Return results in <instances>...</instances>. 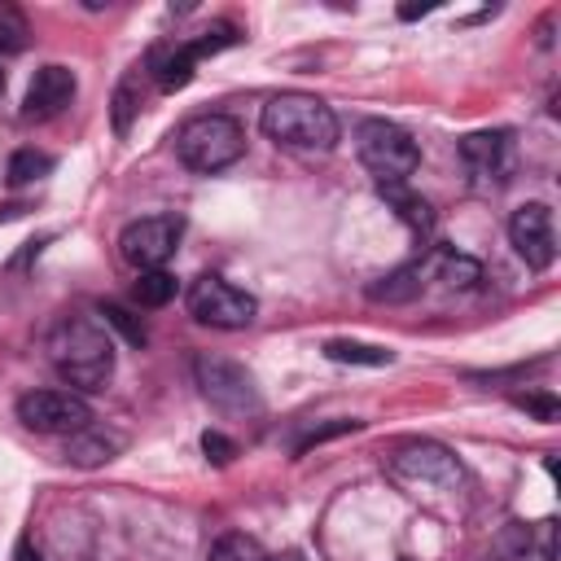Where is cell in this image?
I'll list each match as a JSON object with an SVG mask.
<instances>
[{"instance_id":"cell-1","label":"cell","mask_w":561,"mask_h":561,"mask_svg":"<svg viewBox=\"0 0 561 561\" xmlns=\"http://www.w3.org/2000/svg\"><path fill=\"white\" fill-rule=\"evenodd\" d=\"M48 359L61 373V381L79 386V390H101L114 373V342L110 329L101 320H61L48 333Z\"/></svg>"},{"instance_id":"cell-2","label":"cell","mask_w":561,"mask_h":561,"mask_svg":"<svg viewBox=\"0 0 561 561\" xmlns=\"http://www.w3.org/2000/svg\"><path fill=\"white\" fill-rule=\"evenodd\" d=\"M259 127L267 140L280 149H302V153H324L337 145V114L311 96V92H280L263 105Z\"/></svg>"},{"instance_id":"cell-3","label":"cell","mask_w":561,"mask_h":561,"mask_svg":"<svg viewBox=\"0 0 561 561\" xmlns=\"http://www.w3.org/2000/svg\"><path fill=\"white\" fill-rule=\"evenodd\" d=\"M245 153V131L228 114H197L175 131V158L188 171H224Z\"/></svg>"},{"instance_id":"cell-4","label":"cell","mask_w":561,"mask_h":561,"mask_svg":"<svg viewBox=\"0 0 561 561\" xmlns=\"http://www.w3.org/2000/svg\"><path fill=\"white\" fill-rule=\"evenodd\" d=\"M355 153L377 184H403L421 162L416 140L399 123H386V118H364L355 127Z\"/></svg>"},{"instance_id":"cell-5","label":"cell","mask_w":561,"mask_h":561,"mask_svg":"<svg viewBox=\"0 0 561 561\" xmlns=\"http://www.w3.org/2000/svg\"><path fill=\"white\" fill-rule=\"evenodd\" d=\"M193 381L202 390V399L224 412V416H259L263 412V394L250 377V368H241L237 359L224 355H197L193 359Z\"/></svg>"},{"instance_id":"cell-6","label":"cell","mask_w":561,"mask_h":561,"mask_svg":"<svg viewBox=\"0 0 561 561\" xmlns=\"http://www.w3.org/2000/svg\"><path fill=\"white\" fill-rule=\"evenodd\" d=\"M18 421L35 434H66L70 438L83 425H92V408L75 390H26L18 399Z\"/></svg>"},{"instance_id":"cell-7","label":"cell","mask_w":561,"mask_h":561,"mask_svg":"<svg viewBox=\"0 0 561 561\" xmlns=\"http://www.w3.org/2000/svg\"><path fill=\"white\" fill-rule=\"evenodd\" d=\"M188 311L197 324H210V329H245L259 311L254 294L228 285L224 276H197L193 289H188Z\"/></svg>"},{"instance_id":"cell-8","label":"cell","mask_w":561,"mask_h":561,"mask_svg":"<svg viewBox=\"0 0 561 561\" xmlns=\"http://www.w3.org/2000/svg\"><path fill=\"white\" fill-rule=\"evenodd\" d=\"M180 232H184V224H180L175 215L131 219V224L118 232V254H123L136 272H153V267H162V263L175 254Z\"/></svg>"},{"instance_id":"cell-9","label":"cell","mask_w":561,"mask_h":561,"mask_svg":"<svg viewBox=\"0 0 561 561\" xmlns=\"http://www.w3.org/2000/svg\"><path fill=\"white\" fill-rule=\"evenodd\" d=\"M390 473L412 482V486H434V491H456L460 486V460L443 447V443H403L394 456H390Z\"/></svg>"},{"instance_id":"cell-10","label":"cell","mask_w":561,"mask_h":561,"mask_svg":"<svg viewBox=\"0 0 561 561\" xmlns=\"http://www.w3.org/2000/svg\"><path fill=\"white\" fill-rule=\"evenodd\" d=\"M508 241H513V250L526 259V267H535V272L552 267V259H557L552 210H548L543 202H526V206H517L513 219H508Z\"/></svg>"},{"instance_id":"cell-11","label":"cell","mask_w":561,"mask_h":561,"mask_svg":"<svg viewBox=\"0 0 561 561\" xmlns=\"http://www.w3.org/2000/svg\"><path fill=\"white\" fill-rule=\"evenodd\" d=\"M460 162L469 167L473 180L482 184H504L513 175L517 149H513V131H469L460 140Z\"/></svg>"},{"instance_id":"cell-12","label":"cell","mask_w":561,"mask_h":561,"mask_svg":"<svg viewBox=\"0 0 561 561\" xmlns=\"http://www.w3.org/2000/svg\"><path fill=\"white\" fill-rule=\"evenodd\" d=\"M70 101H75V70H70V66L48 61V66H39V70H35V79L26 83L22 118H35V123L57 118V114H61Z\"/></svg>"},{"instance_id":"cell-13","label":"cell","mask_w":561,"mask_h":561,"mask_svg":"<svg viewBox=\"0 0 561 561\" xmlns=\"http://www.w3.org/2000/svg\"><path fill=\"white\" fill-rule=\"evenodd\" d=\"M193 66H197V57H193L188 39H180V44H153L140 70H145L162 92H180V88L193 83Z\"/></svg>"},{"instance_id":"cell-14","label":"cell","mask_w":561,"mask_h":561,"mask_svg":"<svg viewBox=\"0 0 561 561\" xmlns=\"http://www.w3.org/2000/svg\"><path fill=\"white\" fill-rule=\"evenodd\" d=\"M123 451V434H114V430H101V425H83L79 434H70L66 438V465H75V469H96V465H110L114 456Z\"/></svg>"},{"instance_id":"cell-15","label":"cell","mask_w":561,"mask_h":561,"mask_svg":"<svg viewBox=\"0 0 561 561\" xmlns=\"http://www.w3.org/2000/svg\"><path fill=\"white\" fill-rule=\"evenodd\" d=\"M434 259H438V250H430L425 259H412V263L386 272L381 280L368 285V298H373V302H412V298L425 289V272L434 267Z\"/></svg>"},{"instance_id":"cell-16","label":"cell","mask_w":561,"mask_h":561,"mask_svg":"<svg viewBox=\"0 0 561 561\" xmlns=\"http://www.w3.org/2000/svg\"><path fill=\"white\" fill-rule=\"evenodd\" d=\"M377 197H381L416 237H430V232H434V210H430V202H425L421 193H412L408 184H377Z\"/></svg>"},{"instance_id":"cell-17","label":"cell","mask_w":561,"mask_h":561,"mask_svg":"<svg viewBox=\"0 0 561 561\" xmlns=\"http://www.w3.org/2000/svg\"><path fill=\"white\" fill-rule=\"evenodd\" d=\"M324 359L333 364H359V368H381L394 359L390 346H373V342H351V337H329L324 342Z\"/></svg>"},{"instance_id":"cell-18","label":"cell","mask_w":561,"mask_h":561,"mask_svg":"<svg viewBox=\"0 0 561 561\" xmlns=\"http://www.w3.org/2000/svg\"><path fill=\"white\" fill-rule=\"evenodd\" d=\"M140 114V66L127 70L114 88V101H110V118H114V136H127L131 131V118Z\"/></svg>"},{"instance_id":"cell-19","label":"cell","mask_w":561,"mask_h":561,"mask_svg":"<svg viewBox=\"0 0 561 561\" xmlns=\"http://www.w3.org/2000/svg\"><path fill=\"white\" fill-rule=\"evenodd\" d=\"M171 298H175V276L167 267L136 272V285H131V302L136 307H167Z\"/></svg>"},{"instance_id":"cell-20","label":"cell","mask_w":561,"mask_h":561,"mask_svg":"<svg viewBox=\"0 0 561 561\" xmlns=\"http://www.w3.org/2000/svg\"><path fill=\"white\" fill-rule=\"evenodd\" d=\"M438 280L451 285V289H473L482 280V263L469 259V254H451V250H438Z\"/></svg>"},{"instance_id":"cell-21","label":"cell","mask_w":561,"mask_h":561,"mask_svg":"<svg viewBox=\"0 0 561 561\" xmlns=\"http://www.w3.org/2000/svg\"><path fill=\"white\" fill-rule=\"evenodd\" d=\"M517 561H557V522L552 517H543L539 526H526Z\"/></svg>"},{"instance_id":"cell-22","label":"cell","mask_w":561,"mask_h":561,"mask_svg":"<svg viewBox=\"0 0 561 561\" xmlns=\"http://www.w3.org/2000/svg\"><path fill=\"white\" fill-rule=\"evenodd\" d=\"M206 561H267V552H263L259 539H250L241 530H228V535H219L210 543V557Z\"/></svg>"},{"instance_id":"cell-23","label":"cell","mask_w":561,"mask_h":561,"mask_svg":"<svg viewBox=\"0 0 561 561\" xmlns=\"http://www.w3.org/2000/svg\"><path fill=\"white\" fill-rule=\"evenodd\" d=\"M53 171V158L48 153H39V149H18L13 158H9V167H4V180L9 184H35V180H44Z\"/></svg>"},{"instance_id":"cell-24","label":"cell","mask_w":561,"mask_h":561,"mask_svg":"<svg viewBox=\"0 0 561 561\" xmlns=\"http://www.w3.org/2000/svg\"><path fill=\"white\" fill-rule=\"evenodd\" d=\"M96 316H101V324H105V329H118L127 346H145V337H149V333H145V324H140L127 307H118V302H101V311H96Z\"/></svg>"},{"instance_id":"cell-25","label":"cell","mask_w":561,"mask_h":561,"mask_svg":"<svg viewBox=\"0 0 561 561\" xmlns=\"http://www.w3.org/2000/svg\"><path fill=\"white\" fill-rule=\"evenodd\" d=\"M241 39V31L232 26V22H215V26H206L197 39H188V48H193V57L202 61V57H210V53H219V48H232Z\"/></svg>"},{"instance_id":"cell-26","label":"cell","mask_w":561,"mask_h":561,"mask_svg":"<svg viewBox=\"0 0 561 561\" xmlns=\"http://www.w3.org/2000/svg\"><path fill=\"white\" fill-rule=\"evenodd\" d=\"M513 403H517L522 412H530L535 421H543V425H552V421L561 416V399H557V394H548V390H526V394H513Z\"/></svg>"},{"instance_id":"cell-27","label":"cell","mask_w":561,"mask_h":561,"mask_svg":"<svg viewBox=\"0 0 561 561\" xmlns=\"http://www.w3.org/2000/svg\"><path fill=\"white\" fill-rule=\"evenodd\" d=\"M26 18L13 9V4H4L0 0V48L4 53H18V48H26Z\"/></svg>"},{"instance_id":"cell-28","label":"cell","mask_w":561,"mask_h":561,"mask_svg":"<svg viewBox=\"0 0 561 561\" xmlns=\"http://www.w3.org/2000/svg\"><path fill=\"white\" fill-rule=\"evenodd\" d=\"M202 451H206V460H210V465H219V469H224V465H232L237 443H232L228 434H219V430H206V434H202Z\"/></svg>"},{"instance_id":"cell-29","label":"cell","mask_w":561,"mask_h":561,"mask_svg":"<svg viewBox=\"0 0 561 561\" xmlns=\"http://www.w3.org/2000/svg\"><path fill=\"white\" fill-rule=\"evenodd\" d=\"M351 430H359V421H333V425H316V430H307V434L294 443V451L302 456L307 447H316V443H324V438H337V434H351Z\"/></svg>"},{"instance_id":"cell-30","label":"cell","mask_w":561,"mask_h":561,"mask_svg":"<svg viewBox=\"0 0 561 561\" xmlns=\"http://www.w3.org/2000/svg\"><path fill=\"white\" fill-rule=\"evenodd\" d=\"M13 561H39V552H35V543H31L26 535L18 539V548H13Z\"/></svg>"},{"instance_id":"cell-31","label":"cell","mask_w":561,"mask_h":561,"mask_svg":"<svg viewBox=\"0 0 561 561\" xmlns=\"http://www.w3.org/2000/svg\"><path fill=\"white\" fill-rule=\"evenodd\" d=\"M430 9H434V4H403V9H399V18H403V22H412V18L430 13Z\"/></svg>"},{"instance_id":"cell-32","label":"cell","mask_w":561,"mask_h":561,"mask_svg":"<svg viewBox=\"0 0 561 561\" xmlns=\"http://www.w3.org/2000/svg\"><path fill=\"white\" fill-rule=\"evenodd\" d=\"M267 561H302L298 552H280V557H267Z\"/></svg>"},{"instance_id":"cell-33","label":"cell","mask_w":561,"mask_h":561,"mask_svg":"<svg viewBox=\"0 0 561 561\" xmlns=\"http://www.w3.org/2000/svg\"><path fill=\"white\" fill-rule=\"evenodd\" d=\"M0 83H4V75H0Z\"/></svg>"}]
</instances>
